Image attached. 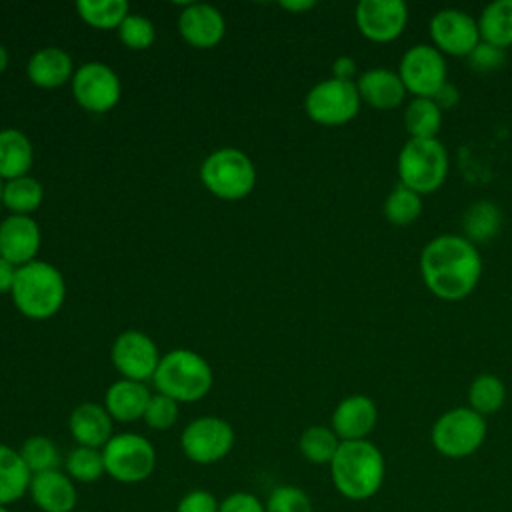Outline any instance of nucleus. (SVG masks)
<instances>
[{"instance_id": "39", "label": "nucleus", "mask_w": 512, "mask_h": 512, "mask_svg": "<svg viewBox=\"0 0 512 512\" xmlns=\"http://www.w3.org/2000/svg\"><path fill=\"white\" fill-rule=\"evenodd\" d=\"M468 62H470V68L476 72H492L504 66L506 50L480 40V44L470 52Z\"/></svg>"}, {"instance_id": "48", "label": "nucleus", "mask_w": 512, "mask_h": 512, "mask_svg": "<svg viewBox=\"0 0 512 512\" xmlns=\"http://www.w3.org/2000/svg\"><path fill=\"white\" fill-rule=\"evenodd\" d=\"M0 512H12L8 506H0Z\"/></svg>"}, {"instance_id": "10", "label": "nucleus", "mask_w": 512, "mask_h": 512, "mask_svg": "<svg viewBox=\"0 0 512 512\" xmlns=\"http://www.w3.org/2000/svg\"><path fill=\"white\" fill-rule=\"evenodd\" d=\"M234 428L220 416H200L180 434L182 454L194 464H216L234 448Z\"/></svg>"}, {"instance_id": "19", "label": "nucleus", "mask_w": 512, "mask_h": 512, "mask_svg": "<svg viewBox=\"0 0 512 512\" xmlns=\"http://www.w3.org/2000/svg\"><path fill=\"white\" fill-rule=\"evenodd\" d=\"M178 32L190 46L204 50L216 46L224 38L226 22L218 8L188 2L178 16Z\"/></svg>"}, {"instance_id": "28", "label": "nucleus", "mask_w": 512, "mask_h": 512, "mask_svg": "<svg viewBox=\"0 0 512 512\" xmlns=\"http://www.w3.org/2000/svg\"><path fill=\"white\" fill-rule=\"evenodd\" d=\"M442 126V110L432 98H412L404 108V128L410 138H436Z\"/></svg>"}, {"instance_id": "29", "label": "nucleus", "mask_w": 512, "mask_h": 512, "mask_svg": "<svg viewBox=\"0 0 512 512\" xmlns=\"http://www.w3.org/2000/svg\"><path fill=\"white\" fill-rule=\"evenodd\" d=\"M44 188L34 176H20L14 180L4 182L2 190V204L18 216H30L42 204Z\"/></svg>"}, {"instance_id": "18", "label": "nucleus", "mask_w": 512, "mask_h": 512, "mask_svg": "<svg viewBox=\"0 0 512 512\" xmlns=\"http://www.w3.org/2000/svg\"><path fill=\"white\" fill-rule=\"evenodd\" d=\"M28 496L40 512H74L78 504L76 482L60 468L32 474Z\"/></svg>"}, {"instance_id": "15", "label": "nucleus", "mask_w": 512, "mask_h": 512, "mask_svg": "<svg viewBox=\"0 0 512 512\" xmlns=\"http://www.w3.org/2000/svg\"><path fill=\"white\" fill-rule=\"evenodd\" d=\"M354 22L370 42H392L408 24V6L402 0H360L354 10Z\"/></svg>"}, {"instance_id": "16", "label": "nucleus", "mask_w": 512, "mask_h": 512, "mask_svg": "<svg viewBox=\"0 0 512 512\" xmlns=\"http://www.w3.org/2000/svg\"><path fill=\"white\" fill-rule=\"evenodd\" d=\"M378 422V408L366 394H350L342 398L330 418V428L340 442L368 440Z\"/></svg>"}, {"instance_id": "45", "label": "nucleus", "mask_w": 512, "mask_h": 512, "mask_svg": "<svg viewBox=\"0 0 512 512\" xmlns=\"http://www.w3.org/2000/svg\"><path fill=\"white\" fill-rule=\"evenodd\" d=\"M280 6L284 8V10H288V12H296V14H300V12H306V10H312L314 6H316V2L314 0H288V2H280Z\"/></svg>"}, {"instance_id": "11", "label": "nucleus", "mask_w": 512, "mask_h": 512, "mask_svg": "<svg viewBox=\"0 0 512 512\" xmlns=\"http://www.w3.org/2000/svg\"><path fill=\"white\" fill-rule=\"evenodd\" d=\"M398 76L414 98H432L448 82L446 58L432 44H414L402 54Z\"/></svg>"}, {"instance_id": "6", "label": "nucleus", "mask_w": 512, "mask_h": 512, "mask_svg": "<svg viewBox=\"0 0 512 512\" xmlns=\"http://www.w3.org/2000/svg\"><path fill=\"white\" fill-rule=\"evenodd\" d=\"M200 180L220 200H242L256 184V168L250 156L238 148H218L200 166Z\"/></svg>"}, {"instance_id": "17", "label": "nucleus", "mask_w": 512, "mask_h": 512, "mask_svg": "<svg viewBox=\"0 0 512 512\" xmlns=\"http://www.w3.org/2000/svg\"><path fill=\"white\" fill-rule=\"evenodd\" d=\"M42 234L32 216L10 214L0 222V256L14 266L36 260Z\"/></svg>"}, {"instance_id": "30", "label": "nucleus", "mask_w": 512, "mask_h": 512, "mask_svg": "<svg viewBox=\"0 0 512 512\" xmlns=\"http://www.w3.org/2000/svg\"><path fill=\"white\" fill-rule=\"evenodd\" d=\"M76 12L82 22L98 30H112L124 22L130 14L126 0H80L76 2Z\"/></svg>"}, {"instance_id": "27", "label": "nucleus", "mask_w": 512, "mask_h": 512, "mask_svg": "<svg viewBox=\"0 0 512 512\" xmlns=\"http://www.w3.org/2000/svg\"><path fill=\"white\" fill-rule=\"evenodd\" d=\"M502 226L500 208L490 200H476L462 216V236L474 246L490 242Z\"/></svg>"}, {"instance_id": "1", "label": "nucleus", "mask_w": 512, "mask_h": 512, "mask_svg": "<svg viewBox=\"0 0 512 512\" xmlns=\"http://www.w3.org/2000/svg\"><path fill=\"white\" fill-rule=\"evenodd\" d=\"M420 274L436 298L458 302L472 294L480 282L482 258L478 246L462 234H440L422 248Z\"/></svg>"}, {"instance_id": "46", "label": "nucleus", "mask_w": 512, "mask_h": 512, "mask_svg": "<svg viewBox=\"0 0 512 512\" xmlns=\"http://www.w3.org/2000/svg\"><path fill=\"white\" fill-rule=\"evenodd\" d=\"M8 60H10L8 50H6V46H4V44H0V74L8 68Z\"/></svg>"}, {"instance_id": "47", "label": "nucleus", "mask_w": 512, "mask_h": 512, "mask_svg": "<svg viewBox=\"0 0 512 512\" xmlns=\"http://www.w3.org/2000/svg\"><path fill=\"white\" fill-rule=\"evenodd\" d=\"M2 190H4V180L0 178V204H2Z\"/></svg>"}, {"instance_id": "36", "label": "nucleus", "mask_w": 512, "mask_h": 512, "mask_svg": "<svg viewBox=\"0 0 512 512\" xmlns=\"http://www.w3.org/2000/svg\"><path fill=\"white\" fill-rule=\"evenodd\" d=\"M264 508L266 512H314L310 496L294 484H280L272 488Z\"/></svg>"}, {"instance_id": "2", "label": "nucleus", "mask_w": 512, "mask_h": 512, "mask_svg": "<svg viewBox=\"0 0 512 512\" xmlns=\"http://www.w3.org/2000/svg\"><path fill=\"white\" fill-rule=\"evenodd\" d=\"M328 468L336 492L354 502L378 494L386 478L384 454L370 440L340 442Z\"/></svg>"}, {"instance_id": "33", "label": "nucleus", "mask_w": 512, "mask_h": 512, "mask_svg": "<svg viewBox=\"0 0 512 512\" xmlns=\"http://www.w3.org/2000/svg\"><path fill=\"white\" fill-rule=\"evenodd\" d=\"M420 212L422 196L400 182L388 192L382 204V214L392 226H408L420 216Z\"/></svg>"}, {"instance_id": "44", "label": "nucleus", "mask_w": 512, "mask_h": 512, "mask_svg": "<svg viewBox=\"0 0 512 512\" xmlns=\"http://www.w3.org/2000/svg\"><path fill=\"white\" fill-rule=\"evenodd\" d=\"M16 270L18 266L10 264L0 256V294H10L14 280H16Z\"/></svg>"}, {"instance_id": "37", "label": "nucleus", "mask_w": 512, "mask_h": 512, "mask_svg": "<svg viewBox=\"0 0 512 512\" xmlns=\"http://www.w3.org/2000/svg\"><path fill=\"white\" fill-rule=\"evenodd\" d=\"M118 38L130 50H146L156 40V28L146 16L128 14L118 26Z\"/></svg>"}, {"instance_id": "42", "label": "nucleus", "mask_w": 512, "mask_h": 512, "mask_svg": "<svg viewBox=\"0 0 512 512\" xmlns=\"http://www.w3.org/2000/svg\"><path fill=\"white\" fill-rule=\"evenodd\" d=\"M356 76V60L352 56H338L332 62V78L354 82Z\"/></svg>"}, {"instance_id": "41", "label": "nucleus", "mask_w": 512, "mask_h": 512, "mask_svg": "<svg viewBox=\"0 0 512 512\" xmlns=\"http://www.w3.org/2000/svg\"><path fill=\"white\" fill-rule=\"evenodd\" d=\"M218 512H266V508L256 494L238 490L220 500Z\"/></svg>"}, {"instance_id": "22", "label": "nucleus", "mask_w": 512, "mask_h": 512, "mask_svg": "<svg viewBox=\"0 0 512 512\" xmlns=\"http://www.w3.org/2000/svg\"><path fill=\"white\" fill-rule=\"evenodd\" d=\"M74 62L70 54L58 46H46L36 50L28 64H26V76L28 80L38 88H60L74 76Z\"/></svg>"}, {"instance_id": "21", "label": "nucleus", "mask_w": 512, "mask_h": 512, "mask_svg": "<svg viewBox=\"0 0 512 512\" xmlns=\"http://www.w3.org/2000/svg\"><path fill=\"white\" fill-rule=\"evenodd\" d=\"M112 416L104 404L82 402L68 416V430L76 446H88L102 450L112 434Z\"/></svg>"}, {"instance_id": "34", "label": "nucleus", "mask_w": 512, "mask_h": 512, "mask_svg": "<svg viewBox=\"0 0 512 512\" xmlns=\"http://www.w3.org/2000/svg\"><path fill=\"white\" fill-rule=\"evenodd\" d=\"M62 464H64V472L74 482H80V484H92L106 474L102 450H98V448L76 446L66 454Z\"/></svg>"}, {"instance_id": "35", "label": "nucleus", "mask_w": 512, "mask_h": 512, "mask_svg": "<svg viewBox=\"0 0 512 512\" xmlns=\"http://www.w3.org/2000/svg\"><path fill=\"white\" fill-rule=\"evenodd\" d=\"M18 452L32 474L56 470L64 462L58 446L48 436H42V434L26 438L18 448Z\"/></svg>"}, {"instance_id": "3", "label": "nucleus", "mask_w": 512, "mask_h": 512, "mask_svg": "<svg viewBox=\"0 0 512 512\" xmlns=\"http://www.w3.org/2000/svg\"><path fill=\"white\" fill-rule=\"evenodd\" d=\"M10 296L20 314L30 320H46L62 308L66 282L54 264L32 260L18 266Z\"/></svg>"}, {"instance_id": "5", "label": "nucleus", "mask_w": 512, "mask_h": 512, "mask_svg": "<svg viewBox=\"0 0 512 512\" xmlns=\"http://www.w3.org/2000/svg\"><path fill=\"white\" fill-rule=\"evenodd\" d=\"M400 184L420 196L436 192L448 176V152L438 138H408L396 162Z\"/></svg>"}, {"instance_id": "43", "label": "nucleus", "mask_w": 512, "mask_h": 512, "mask_svg": "<svg viewBox=\"0 0 512 512\" xmlns=\"http://www.w3.org/2000/svg\"><path fill=\"white\" fill-rule=\"evenodd\" d=\"M432 100L436 102V106H438L440 110H450V108H454V106L460 102V92H458V88H456L452 82H446V84L432 96Z\"/></svg>"}, {"instance_id": "8", "label": "nucleus", "mask_w": 512, "mask_h": 512, "mask_svg": "<svg viewBox=\"0 0 512 512\" xmlns=\"http://www.w3.org/2000/svg\"><path fill=\"white\" fill-rule=\"evenodd\" d=\"M104 472L120 484H138L156 468V448L136 432L114 434L102 448Z\"/></svg>"}, {"instance_id": "14", "label": "nucleus", "mask_w": 512, "mask_h": 512, "mask_svg": "<svg viewBox=\"0 0 512 512\" xmlns=\"http://www.w3.org/2000/svg\"><path fill=\"white\" fill-rule=\"evenodd\" d=\"M110 358L122 378L144 382L154 376L162 356L148 334L140 330H126L116 336Z\"/></svg>"}, {"instance_id": "40", "label": "nucleus", "mask_w": 512, "mask_h": 512, "mask_svg": "<svg viewBox=\"0 0 512 512\" xmlns=\"http://www.w3.org/2000/svg\"><path fill=\"white\" fill-rule=\"evenodd\" d=\"M220 500L206 488L188 490L176 504L174 512H218Z\"/></svg>"}, {"instance_id": "25", "label": "nucleus", "mask_w": 512, "mask_h": 512, "mask_svg": "<svg viewBox=\"0 0 512 512\" xmlns=\"http://www.w3.org/2000/svg\"><path fill=\"white\" fill-rule=\"evenodd\" d=\"M32 472L24 464L20 452L0 442V506L18 502L28 494Z\"/></svg>"}, {"instance_id": "26", "label": "nucleus", "mask_w": 512, "mask_h": 512, "mask_svg": "<svg viewBox=\"0 0 512 512\" xmlns=\"http://www.w3.org/2000/svg\"><path fill=\"white\" fill-rule=\"evenodd\" d=\"M476 22L482 42L502 50L512 46V0H494L486 4Z\"/></svg>"}, {"instance_id": "38", "label": "nucleus", "mask_w": 512, "mask_h": 512, "mask_svg": "<svg viewBox=\"0 0 512 512\" xmlns=\"http://www.w3.org/2000/svg\"><path fill=\"white\" fill-rule=\"evenodd\" d=\"M178 414H180L178 402L160 394V392H156V394L150 396L142 420L152 430H168L176 424Z\"/></svg>"}, {"instance_id": "20", "label": "nucleus", "mask_w": 512, "mask_h": 512, "mask_svg": "<svg viewBox=\"0 0 512 512\" xmlns=\"http://www.w3.org/2000/svg\"><path fill=\"white\" fill-rule=\"evenodd\" d=\"M358 96L374 110H394L406 98V88L398 72L388 68H370L358 74L354 80Z\"/></svg>"}, {"instance_id": "4", "label": "nucleus", "mask_w": 512, "mask_h": 512, "mask_svg": "<svg viewBox=\"0 0 512 512\" xmlns=\"http://www.w3.org/2000/svg\"><path fill=\"white\" fill-rule=\"evenodd\" d=\"M152 382L160 394L178 404L196 402L210 392L214 374L210 364L198 352L174 348L160 358Z\"/></svg>"}, {"instance_id": "24", "label": "nucleus", "mask_w": 512, "mask_h": 512, "mask_svg": "<svg viewBox=\"0 0 512 512\" xmlns=\"http://www.w3.org/2000/svg\"><path fill=\"white\" fill-rule=\"evenodd\" d=\"M34 148L30 138L18 128L0 130V178L4 182L26 176L32 168Z\"/></svg>"}, {"instance_id": "7", "label": "nucleus", "mask_w": 512, "mask_h": 512, "mask_svg": "<svg viewBox=\"0 0 512 512\" xmlns=\"http://www.w3.org/2000/svg\"><path fill=\"white\" fill-rule=\"evenodd\" d=\"M486 418L470 406H456L442 412L430 430L432 446L438 454L460 460L480 450L486 440Z\"/></svg>"}, {"instance_id": "32", "label": "nucleus", "mask_w": 512, "mask_h": 512, "mask_svg": "<svg viewBox=\"0 0 512 512\" xmlns=\"http://www.w3.org/2000/svg\"><path fill=\"white\" fill-rule=\"evenodd\" d=\"M506 402V386L494 374H478L468 388V406L480 416L496 414Z\"/></svg>"}, {"instance_id": "23", "label": "nucleus", "mask_w": 512, "mask_h": 512, "mask_svg": "<svg viewBox=\"0 0 512 512\" xmlns=\"http://www.w3.org/2000/svg\"><path fill=\"white\" fill-rule=\"evenodd\" d=\"M150 396L152 394L144 382L120 378L108 386L104 408L116 422H136L144 416Z\"/></svg>"}, {"instance_id": "9", "label": "nucleus", "mask_w": 512, "mask_h": 512, "mask_svg": "<svg viewBox=\"0 0 512 512\" xmlns=\"http://www.w3.org/2000/svg\"><path fill=\"white\" fill-rule=\"evenodd\" d=\"M360 104L356 84L332 76L314 84L304 98L308 118L322 126H342L354 120Z\"/></svg>"}, {"instance_id": "31", "label": "nucleus", "mask_w": 512, "mask_h": 512, "mask_svg": "<svg viewBox=\"0 0 512 512\" xmlns=\"http://www.w3.org/2000/svg\"><path fill=\"white\" fill-rule=\"evenodd\" d=\"M338 446H340V438L334 434L330 426H322V424L308 426L298 438V450L302 458L318 466L330 464Z\"/></svg>"}, {"instance_id": "12", "label": "nucleus", "mask_w": 512, "mask_h": 512, "mask_svg": "<svg viewBox=\"0 0 512 512\" xmlns=\"http://www.w3.org/2000/svg\"><path fill=\"white\" fill-rule=\"evenodd\" d=\"M72 94L86 112L104 114L118 104L122 86L118 74L104 62H86L72 76Z\"/></svg>"}, {"instance_id": "13", "label": "nucleus", "mask_w": 512, "mask_h": 512, "mask_svg": "<svg viewBox=\"0 0 512 512\" xmlns=\"http://www.w3.org/2000/svg\"><path fill=\"white\" fill-rule=\"evenodd\" d=\"M432 46L444 56L468 58L480 44V30L474 16L458 8L438 10L428 24Z\"/></svg>"}]
</instances>
